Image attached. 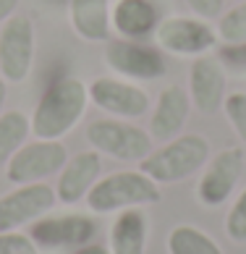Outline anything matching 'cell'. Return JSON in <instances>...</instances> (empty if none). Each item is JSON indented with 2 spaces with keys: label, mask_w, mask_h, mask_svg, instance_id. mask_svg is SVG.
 Returning <instances> with one entry per match:
<instances>
[{
  "label": "cell",
  "mask_w": 246,
  "mask_h": 254,
  "mask_svg": "<svg viewBox=\"0 0 246 254\" xmlns=\"http://www.w3.org/2000/svg\"><path fill=\"white\" fill-rule=\"evenodd\" d=\"M89 105V84L79 76H61L42 92L32 121V134L37 139H61L71 134L84 118Z\"/></svg>",
  "instance_id": "6da1fadb"
},
{
  "label": "cell",
  "mask_w": 246,
  "mask_h": 254,
  "mask_svg": "<svg viewBox=\"0 0 246 254\" xmlns=\"http://www.w3.org/2000/svg\"><path fill=\"white\" fill-rule=\"evenodd\" d=\"M212 157V147L202 134H178L152 149L139 163V171H144L160 186L178 184L199 173Z\"/></svg>",
  "instance_id": "7a4b0ae2"
},
{
  "label": "cell",
  "mask_w": 246,
  "mask_h": 254,
  "mask_svg": "<svg viewBox=\"0 0 246 254\" xmlns=\"http://www.w3.org/2000/svg\"><path fill=\"white\" fill-rule=\"evenodd\" d=\"M163 199L160 184L152 181L144 171H116L100 176V181L87 194V207L94 215L121 212L128 207H149Z\"/></svg>",
  "instance_id": "3957f363"
},
{
  "label": "cell",
  "mask_w": 246,
  "mask_h": 254,
  "mask_svg": "<svg viewBox=\"0 0 246 254\" xmlns=\"http://www.w3.org/2000/svg\"><path fill=\"white\" fill-rule=\"evenodd\" d=\"M87 142L100 155H108L123 163H141L152 152V136L141 126L126 118H97L87 126Z\"/></svg>",
  "instance_id": "277c9868"
},
{
  "label": "cell",
  "mask_w": 246,
  "mask_h": 254,
  "mask_svg": "<svg viewBox=\"0 0 246 254\" xmlns=\"http://www.w3.org/2000/svg\"><path fill=\"white\" fill-rule=\"evenodd\" d=\"M97 236V220L94 212H63L34 220L29 225V239L40 252H71L76 247L94 241Z\"/></svg>",
  "instance_id": "5b68a950"
},
{
  "label": "cell",
  "mask_w": 246,
  "mask_h": 254,
  "mask_svg": "<svg viewBox=\"0 0 246 254\" xmlns=\"http://www.w3.org/2000/svg\"><path fill=\"white\" fill-rule=\"evenodd\" d=\"M105 63L110 71L128 81H155L165 76L168 58L157 45H144L141 40H108Z\"/></svg>",
  "instance_id": "8992f818"
},
{
  "label": "cell",
  "mask_w": 246,
  "mask_h": 254,
  "mask_svg": "<svg viewBox=\"0 0 246 254\" xmlns=\"http://www.w3.org/2000/svg\"><path fill=\"white\" fill-rule=\"evenodd\" d=\"M152 37L165 55H184V58L212 53L217 45V32L199 16H165Z\"/></svg>",
  "instance_id": "52a82bcc"
},
{
  "label": "cell",
  "mask_w": 246,
  "mask_h": 254,
  "mask_svg": "<svg viewBox=\"0 0 246 254\" xmlns=\"http://www.w3.org/2000/svg\"><path fill=\"white\" fill-rule=\"evenodd\" d=\"M246 168V149L244 147H225L207 160L196 181V199L202 207H223L228 196L236 191Z\"/></svg>",
  "instance_id": "ba28073f"
},
{
  "label": "cell",
  "mask_w": 246,
  "mask_h": 254,
  "mask_svg": "<svg viewBox=\"0 0 246 254\" xmlns=\"http://www.w3.org/2000/svg\"><path fill=\"white\" fill-rule=\"evenodd\" d=\"M68 160L63 142L58 139H37L26 142L18 152L8 160L5 165V178L13 186L21 184H40L45 178L61 173V168Z\"/></svg>",
  "instance_id": "9c48e42d"
},
{
  "label": "cell",
  "mask_w": 246,
  "mask_h": 254,
  "mask_svg": "<svg viewBox=\"0 0 246 254\" xmlns=\"http://www.w3.org/2000/svg\"><path fill=\"white\" fill-rule=\"evenodd\" d=\"M37 53L34 24L26 16H11L0 26V76L8 84H21L32 73Z\"/></svg>",
  "instance_id": "30bf717a"
},
{
  "label": "cell",
  "mask_w": 246,
  "mask_h": 254,
  "mask_svg": "<svg viewBox=\"0 0 246 254\" xmlns=\"http://www.w3.org/2000/svg\"><path fill=\"white\" fill-rule=\"evenodd\" d=\"M58 204V194L45 181L21 184L13 191L0 196V231H18L24 225L45 218Z\"/></svg>",
  "instance_id": "8fae6325"
},
{
  "label": "cell",
  "mask_w": 246,
  "mask_h": 254,
  "mask_svg": "<svg viewBox=\"0 0 246 254\" xmlns=\"http://www.w3.org/2000/svg\"><path fill=\"white\" fill-rule=\"evenodd\" d=\"M89 102L113 118L134 121L149 113L152 102L144 87L121 76H97L89 84Z\"/></svg>",
  "instance_id": "7c38bea8"
},
{
  "label": "cell",
  "mask_w": 246,
  "mask_h": 254,
  "mask_svg": "<svg viewBox=\"0 0 246 254\" xmlns=\"http://www.w3.org/2000/svg\"><path fill=\"white\" fill-rule=\"evenodd\" d=\"M228 76H225V65L223 61L212 53L196 55L188 65V97H191V105L204 113V116H212V113L223 110V102L228 97Z\"/></svg>",
  "instance_id": "4fadbf2b"
},
{
  "label": "cell",
  "mask_w": 246,
  "mask_h": 254,
  "mask_svg": "<svg viewBox=\"0 0 246 254\" xmlns=\"http://www.w3.org/2000/svg\"><path fill=\"white\" fill-rule=\"evenodd\" d=\"M100 176H102V155L97 149H87V152L68 157L58 173V184H55L58 202L76 204L81 199H87V194L100 181Z\"/></svg>",
  "instance_id": "5bb4252c"
},
{
  "label": "cell",
  "mask_w": 246,
  "mask_h": 254,
  "mask_svg": "<svg viewBox=\"0 0 246 254\" xmlns=\"http://www.w3.org/2000/svg\"><path fill=\"white\" fill-rule=\"evenodd\" d=\"M165 18L160 0H116L110 5V26L123 40H144Z\"/></svg>",
  "instance_id": "9a60e30c"
},
{
  "label": "cell",
  "mask_w": 246,
  "mask_h": 254,
  "mask_svg": "<svg viewBox=\"0 0 246 254\" xmlns=\"http://www.w3.org/2000/svg\"><path fill=\"white\" fill-rule=\"evenodd\" d=\"M191 97L184 87L170 84L157 95L152 105V116H149V136L157 142H168V139L178 136L188 121L191 113Z\"/></svg>",
  "instance_id": "2e32d148"
},
{
  "label": "cell",
  "mask_w": 246,
  "mask_h": 254,
  "mask_svg": "<svg viewBox=\"0 0 246 254\" xmlns=\"http://www.w3.org/2000/svg\"><path fill=\"white\" fill-rule=\"evenodd\" d=\"M149 241V215L144 207H128L116 212V220L110 225L108 249L113 254H147Z\"/></svg>",
  "instance_id": "e0dca14e"
},
{
  "label": "cell",
  "mask_w": 246,
  "mask_h": 254,
  "mask_svg": "<svg viewBox=\"0 0 246 254\" xmlns=\"http://www.w3.org/2000/svg\"><path fill=\"white\" fill-rule=\"evenodd\" d=\"M110 0H68L71 29L87 42L110 40Z\"/></svg>",
  "instance_id": "ac0fdd59"
},
{
  "label": "cell",
  "mask_w": 246,
  "mask_h": 254,
  "mask_svg": "<svg viewBox=\"0 0 246 254\" xmlns=\"http://www.w3.org/2000/svg\"><path fill=\"white\" fill-rule=\"evenodd\" d=\"M32 134V121L21 110H3L0 113V168L8 165L18 149L26 144Z\"/></svg>",
  "instance_id": "d6986e66"
},
{
  "label": "cell",
  "mask_w": 246,
  "mask_h": 254,
  "mask_svg": "<svg viewBox=\"0 0 246 254\" xmlns=\"http://www.w3.org/2000/svg\"><path fill=\"white\" fill-rule=\"evenodd\" d=\"M168 254H223V249L210 233L184 223L168 233Z\"/></svg>",
  "instance_id": "ffe728a7"
},
{
  "label": "cell",
  "mask_w": 246,
  "mask_h": 254,
  "mask_svg": "<svg viewBox=\"0 0 246 254\" xmlns=\"http://www.w3.org/2000/svg\"><path fill=\"white\" fill-rule=\"evenodd\" d=\"M217 40L225 45H244L246 42V0H239L233 8L223 11L217 18Z\"/></svg>",
  "instance_id": "44dd1931"
},
{
  "label": "cell",
  "mask_w": 246,
  "mask_h": 254,
  "mask_svg": "<svg viewBox=\"0 0 246 254\" xmlns=\"http://www.w3.org/2000/svg\"><path fill=\"white\" fill-rule=\"evenodd\" d=\"M225 233L236 244H246V186L239 191L236 202L231 204L228 215H225Z\"/></svg>",
  "instance_id": "7402d4cb"
},
{
  "label": "cell",
  "mask_w": 246,
  "mask_h": 254,
  "mask_svg": "<svg viewBox=\"0 0 246 254\" xmlns=\"http://www.w3.org/2000/svg\"><path fill=\"white\" fill-rule=\"evenodd\" d=\"M223 110H225V118L231 121L236 136L246 147V92H231L223 102Z\"/></svg>",
  "instance_id": "603a6c76"
},
{
  "label": "cell",
  "mask_w": 246,
  "mask_h": 254,
  "mask_svg": "<svg viewBox=\"0 0 246 254\" xmlns=\"http://www.w3.org/2000/svg\"><path fill=\"white\" fill-rule=\"evenodd\" d=\"M0 254H40L29 239V233L21 231H0Z\"/></svg>",
  "instance_id": "cb8c5ba5"
},
{
  "label": "cell",
  "mask_w": 246,
  "mask_h": 254,
  "mask_svg": "<svg viewBox=\"0 0 246 254\" xmlns=\"http://www.w3.org/2000/svg\"><path fill=\"white\" fill-rule=\"evenodd\" d=\"M194 16L204 18V21H217L225 11V0H186Z\"/></svg>",
  "instance_id": "d4e9b609"
},
{
  "label": "cell",
  "mask_w": 246,
  "mask_h": 254,
  "mask_svg": "<svg viewBox=\"0 0 246 254\" xmlns=\"http://www.w3.org/2000/svg\"><path fill=\"white\" fill-rule=\"evenodd\" d=\"M68 254H113L108 247H102V244H94V241H89V244H84V247H76V249H71Z\"/></svg>",
  "instance_id": "484cf974"
},
{
  "label": "cell",
  "mask_w": 246,
  "mask_h": 254,
  "mask_svg": "<svg viewBox=\"0 0 246 254\" xmlns=\"http://www.w3.org/2000/svg\"><path fill=\"white\" fill-rule=\"evenodd\" d=\"M18 0H0V26H3L11 16H16Z\"/></svg>",
  "instance_id": "4316f807"
},
{
  "label": "cell",
  "mask_w": 246,
  "mask_h": 254,
  "mask_svg": "<svg viewBox=\"0 0 246 254\" xmlns=\"http://www.w3.org/2000/svg\"><path fill=\"white\" fill-rule=\"evenodd\" d=\"M5 97H8V81L0 76V113H3V108H5Z\"/></svg>",
  "instance_id": "83f0119b"
}]
</instances>
